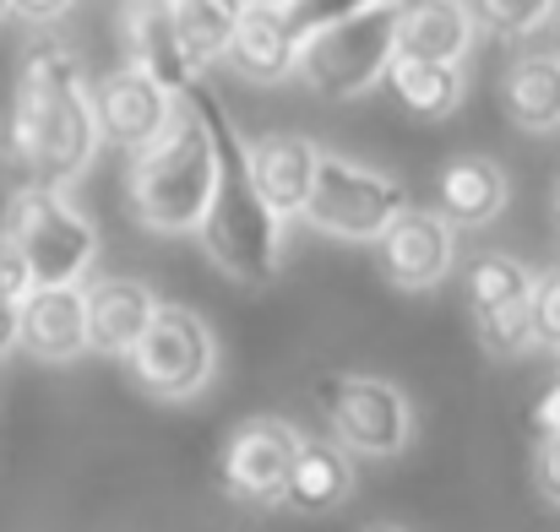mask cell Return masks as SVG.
Returning a JSON list of instances; mask_svg holds the SVG:
<instances>
[{
    "instance_id": "6da1fadb",
    "label": "cell",
    "mask_w": 560,
    "mask_h": 532,
    "mask_svg": "<svg viewBox=\"0 0 560 532\" xmlns=\"http://www.w3.org/2000/svg\"><path fill=\"white\" fill-rule=\"evenodd\" d=\"M104 142L98 98L88 87V71L77 49H66L49 33H33L16 60L11 87V147L44 185H77L93 169Z\"/></svg>"
},
{
    "instance_id": "7a4b0ae2",
    "label": "cell",
    "mask_w": 560,
    "mask_h": 532,
    "mask_svg": "<svg viewBox=\"0 0 560 532\" xmlns=\"http://www.w3.org/2000/svg\"><path fill=\"white\" fill-rule=\"evenodd\" d=\"M186 98L207 115V126H212V137H218V190H212V206H207V217H201V228H196V234H201V250H207V261H212L229 283H240V288H267V283L278 277V267H283V223H289V217H278V212L267 206V196L256 190L245 142L234 137L223 104L212 98V87L196 82Z\"/></svg>"
},
{
    "instance_id": "3957f363",
    "label": "cell",
    "mask_w": 560,
    "mask_h": 532,
    "mask_svg": "<svg viewBox=\"0 0 560 532\" xmlns=\"http://www.w3.org/2000/svg\"><path fill=\"white\" fill-rule=\"evenodd\" d=\"M218 190V137L207 115L180 98L175 120L131 153L126 169V201L131 217L153 234H196Z\"/></svg>"
},
{
    "instance_id": "277c9868",
    "label": "cell",
    "mask_w": 560,
    "mask_h": 532,
    "mask_svg": "<svg viewBox=\"0 0 560 532\" xmlns=\"http://www.w3.org/2000/svg\"><path fill=\"white\" fill-rule=\"evenodd\" d=\"M397 22H402V0H371L365 11L311 33L294 76L305 82L311 98H327V104H349L371 93L375 82H386L397 60Z\"/></svg>"
},
{
    "instance_id": "5b68a950",
    "label": "cell",
    "mask_w": 560,
    "mask_h": 532,
    "mask_svg": "<svg viewBox=\"0 0 560 532\" xmlns=\"http://www.w3.org/2000/svg\"><path fill=\"white\" fill-rule=\"evenodd\" d=\"M5 228L16 234L33 283H82L98 261V228L71 206L66 185H44L33 179L27 190H16L5 201Z\"/></svg>"
},
{
    "instance_id": "8992f818",
    "label": "cell",
    "mask_w": 560,
    "mask_h": 532,
    "mask_svg": "<svg viewBox=\"0 0 560 532\" xmlns=\"http://www.w3.org/2000/svg\"><path fill=\"white\" fill-rule=\"evenodd\" d=\"M402 212H408L402 179L381 175L371 164H354V158H338V153H322L316 190L305 206V223L316 234L343 239V245H375Z\"/></svg>"
},
{
    "instance_id": "52a82bcc",
    "label": "cell",
    "mask_w": 560,
    "mask_h": 532,
    "mask_svg": "<svg viewBox=\"0 0 560 532\" xmlns=\"http://www.w3.org/2000/svg\"><path fill=\"white\" fill-rule=\"evenodd\" d=\"M316 407L327 413L332 435L354 451V457H397L413 440V402L402 397V386L381 380V375H327L316 380Z\"/></svg>"
},
{
    "instance_id": "ba28073f",
    "label": "cell",
    "mask_w": 560,
    "mask_h": 532,
    "mask_svg": "<svg viewBox=\"0 0 560 532\" xmlns=\"http://www.w3.org/2000/svg\"><path fill=\"white\" fill-rule=\"evenodd\" d=\"M131 364V375H137V386L148 391V397H159V402H186L196 397L207 380H212V369H218V338H212V327L186 310V305H164L159 316H153V327L142 332V343L126 354Z\"/></svg>"
},
{
    "instance_id": "9c48e42d",
    "label": "cell",
    "mask_w": 560,
    "mask_h": 532,
    "mask_svg": "<svg viewBox=\"0 0 560 532\" xmlns=\"http://www.w3.org/2000/svg\"><path fill=\"white\" fill-rule=\"evenodd\" d=\"M468 316H474V338L485 354L517 358L539 348V338H534V272L506 250H485L468 267Z\"/></svg>"
},
{
    "instance_id": "30bf717a",
    "label": "cell",
    "mask_w": 560,
    "mask_h": 532,
    "mask_svg": "<svg viewBox=\"0 0 560 532\" xmlns=\"http://www.w3.org/2000/svg\"><path fill=\"white\" fill-rule=\"evenodd\" d=\"M305 435L283 418H245L223 446V489L245 506H283Z\"/></svg>"
},
{
    "instance_id": "8fae6325",
    "label": "cell",
    "mask_w": 560,
    "mask_h": 532,
    "mask_svg": "<svg viewBox=\"0 0 560 532\" xmlns=\"http://www.w3.org/2000/svg\"><path fill=\"white\" fill-rule=\"evenodd\" d=\"M375 267L392 288L402 294H424L441 288L457 267V223L446 212H419L408 206L402 217H392V228L375 239Z\"/></svg>"
},
{
    "instance_id": "7c38bea8",
    "label": "cell",
    "mask_w": 560,
    "mask_h": 532,
    "mask_svg": "<svg viewBox=\"0 0 560 532\" xmlns=\"http://www.w3.org/2000/svg\"><path fill=\"white\" fill-rule=\"evenodd\" d=\"M93 98H98V126H104V142H115V147H126V153H137V147H148L170 120H175V109H180V93H170L159 76H148L142 66H120V71H109L98 87H93Z\"/></svg>"
},
{
    "instance_id": "4fadbf2b",
    "label": "cell",
    "mask_w": 560,
    "mask_h": 532,
    "mask_svg": "<svg viewBox=\"0 0 560 532\" xmlns=\"http://www.w3.org/2000/svg\"><path fill=\"white\" fill-rule=\"evenodd\" d=\"M120 38H126V60L142 66L148 76H159L170 93L186 98L190 87L201 82V66L186 49L175 0H126L120 5Z\"/></svg>"
},
{
    "instance_id": "5bb4252c",
    "label": "cell",
    "mask_w": 560,
    "mask_h": 532,
    "mask_svg": "<svg viewBox=\"0 0 560 532\" xmlns=\"http://www.w3.org/2000/svg\"><path fill=\"white\" fill-rule=\"evenodd\" d=\"M88 348V283H33L22 294V354H33L38 364H71Z\"/></svg>"
},
{
    "instance_id": "9a60e30c",
    "label": "cell",
    "mask_w": 560,
    "mask_h": 532,
    "mask_svg": "<svg viewBox=\"0 0 560 532\" xmlns=\"http://www.w3.org/2000/svg\"><path fill=\"white\" fill-rule=\"evenodd\" d=\"M245 158H250L256 190L267 196V206H272L278 217H305L311 190H316V169H322V147H316L311 137L261 131V137L245 142Z\"/></svg>"
},
{
    "instance_id": "2e32d148",
    "label": "cell",
    "mask_w": 560,
    "mask_h": 532,
    "mask_svg": "<svg viewBox=\"0 0 560 532\" xmlns=\"http://www.w3.org/2000/svg\"><path fill=\"white\" fill-rule=\"evenodd\" d=\"M300 49H305V38L289 22L283 0H245L234 44H229V66L245 82H289L300 71Z\"/></svg>"
},
{
    "instance_id": "e0dca14e",
    "label": "cell",
    "mask_w": 560,
    "mask_h": 532,
    "mask_svg": "<svg viewBox=\"0 0 560 532\" xmlns=\"http://www.w3.org/2000/svg\"><path fill=\"white\" fill-rule=\"evenodd\" d=\"M164 305L153 299V288L148 283H137V277H98V283H88V321H93V348L109 358H126L137 343H142V332L153 327V316H159Z\"/></svg>"
},
{
    "instance_id": "ac0fdd59",
    "label": "cell",
    "mask_w": 560,
    "mask_h": 532,
    "mask_svg": "<svg viewBox=\"0 0 560 532\" xmlns=\"http://www.w3.org/2000/svg\"><path fill=\"white\" fill-rule=\"evenodd\" d=\"M479 33V16L468 0H402V22H397V55H419V60H468Z\"/></svg>"
},
{
    "instance_id": "d6986e66",
    "label": "cell",
    "mask_w": 560,
    "mask_h": 532,
    "mask_svg": "<svg viewBox=\"0 0 560 532\" xmlns=\"http://www.w3.org/2000/svg\"><path fill=\"white\" fill-rule=\"evenodd\" d=\"M501 104L528 137L560 131V55H517L501 76Z\"/></svg>"
},
{
    "instance_id": "ffe728a7",
    "label": "cell",
    "mask_w": 560,
    "mask_h": 532,
    "mask_svg": "<svg viewBox=\"0 0 560 532\" xmlns=\"http://www.w3.org/2000/svg\"><path fill=\"white\" fill-rule=\"evenodd\" d=\"M349 457H354V451H349L343 440H338V446H332V440H305L283 506H294V511H305V517H327V511L349 506V495H354V462H349Z\"/></svg>"
},
{
    "instance_id": "44dd1931",
    "label": "cell",
    "mask_w": 560,
    "mask_h": 532,
    "mask_svg": "<svg viewBox=\"0 0 560 532\" xmlns=\"http://www.w3.org/2000/svg\"><path fill=\"white\" fill-rule=\"evenodd\" d=\"M506 169L490 164V158H457L441 169V212L457 223V228H485L506 212Z\"/></svg>"
},
{
    "instance_id": "7402d4cb",
    "label": "cell",
    "mask_w": 560,
    "mask_h": 532,
    "mask_svg": "<svg viewBox=\"0 0 560 532\" xmlns=\"http://www.w3.org/2000/svg\"><path fill=\"white\" fill-rule=\"evenodd\" d=\"M397 104L419 120H446L463 104V66L457 60H419V55H397L386 71Z\"/></svg>"
},
{
    "instance_id": "603a6c76",
    "label": "cell",
    "mask_w": 560,
    "mask_h": 532,
    "mask_svg": "<svg viewBox=\"0 0 560 532\" xmlns=\"http://www.w3.org/2000/svg\"><path fill=\"white\" fill-rule=\"evenodd\" d=\"M175 11H180L186 49L196 55L201 71L212 60H229V44H234V27H240L245 0H175Z\"/></svg>"
},
{
    "instance_id": "cb8c5ba5",
    "label": "cell",
    "mask_w": 560,
    "mask_h": 532,
    "mask_svg": "<svg viewBox=\"0 0 560 532\" xmlns=\"http://www.w3.org/2000/svg\"><path fill=\"white\" fill-rule=\"evenodd\" d=\"M479 27L495 38H528L560 11V0H468Z\"/></svg>"
},
{
    "instance_id": "d4e9b609",
    "label": "cell",
    "mask_w": 560,
    "mask_h": 532,
    "mask_svg": "<svg viewBox=\"0 0 560 532\" xmlns=\"http://www.w3.org/2000/svg\"><path fill=\"white\" fill-rule=\"evenodd\" d=\"M534 338L539 348L560 354V267H545L534 277Z\"/></svg>"
},
{
    "instance_id": "484cf974",
    "label": "cell",
    "mask_w": 560,
    "mask_h": 532,
    "mask_svg": "<svg viewBox=\"0 0 560 532\" xmlns=\"http://www.w3.org/2000/svg\"><path fill=\"white\" fill-rule=\"evenodd\" d=\"M283 5H289V22L300 27V38H311V33H322V27L365 11L371 0H283Z\"/></svg>"
},
{
    "instance_id": "4316f807",
    "label": "cell",
    "mask_w": 560,
    "mask_h": 532,
    "mask_svg": "<svg viewBox=\"0 0 560 532\" xmlns=\"http://www.w3.org/2000/svg\"><path fill=\"white\" fill-rule=\"evenodd\" d=\"M27 288H33V267H27V256H22L16 234H11V228H0V294L22 299Z\"/></svg>"
},
{
    "instance_id": "83f0119b",
    "label": "cell",
    "mask_w": 560,
    "mask_h": 532,
    "mask_svg": "<svg viewBox=\"0 0 560 532\" xmlns=\"http://www.w3.org/2000/svg\"><path fill=\"white\" fill-rule=\"evenodd\" d=\"M534 484L545 495V506L560 511V429L539 435V451H534Z\"/></svg>"
},
{
    "instance_id": "f1b7e54d",
    "label": "cell",
    "mask_w": 560,
    "mask_h": 532,
    "mask_svg": "<svg viewBox=\"0 0 560 532\" xmlns=\"http://www.w3.org/2000/svg\"><path fill=\"white\" fill-rule=\"evenodd\" d=\"M71 5H77V0H11V11H16L22 22H33V27H49V22H60Z\"/></svg>"
},
{
    "instance_id": "f546056e",
    "label": "cell",
    "mask_w": 560,
    "mask_h": 532,
    "mask_svg": "<svg viewBox=\"0 0 560 532\" xmlns=\"http://www.w3.org/2000/svg\"><path fill=\"white\" fill-rule=\"evenodd\" d=\"M11 348H22V299L0 294V358Z\"/></svg>"
},
{
    "instance_id": "4dcf8cb0",
    "label": "cell",
    "mask_w": 560,
    "mask_h": 532,
    "mask_svg": "<svg viewBox=\"0 0 560 532\" xmlns=\"http://www.w3.org/2000/svg\"><path fill=\"white\" fill-rule=\"evenodd\" d=\"M534 429L539 435H550V429H560V364H556V380L539 391V402H534Z\"/></svg>"
},
{
    "instance_id": "1f68e13d",
    "label": "cell",
    "mask_w": 560,
    "mask_h": 532,
    "mask_svg": "<svg viewBox=\"0 0 560 532\" xmlns=\"http://www.w3.org/2000/svg\"><path fill=\"white\" fill-rule=\"evenodd\" d=\"M556 228H560V185H556Z\"/></svg>"
},
{
    "instance_id": "d6a6232c",
    "label": "cell",
    "mask_w": 560,
    "mask_h": 532,
    "mask_svg": "<svg viewBox=\"0 0 560 532\" xmlns=\"http://www.w3.org/2000/svg\"><path fill=\"white\" fill-rule=\"evenodd\" d=\"M5 11H11V0H0V16H5Z\"/></svg>"
}]
</instances>
